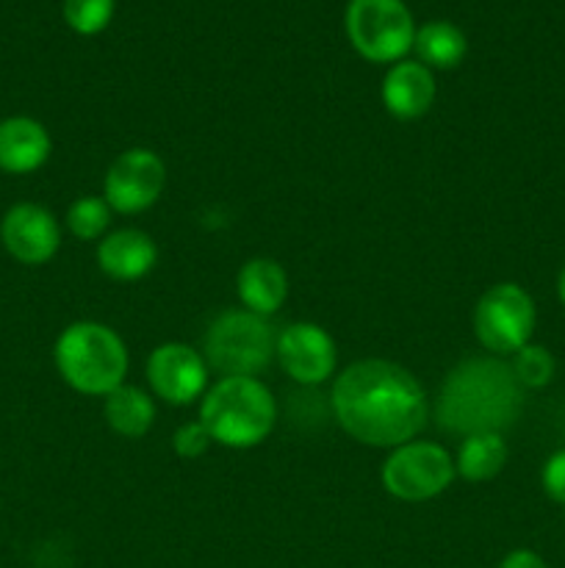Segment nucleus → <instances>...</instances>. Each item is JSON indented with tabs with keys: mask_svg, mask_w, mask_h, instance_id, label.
<instances>
[{
	"mask_svg": "<svg viewBox=\"0 0 565 568\" xmlns=\"http://www.w3.org/2000/svg\"><path fill=\"white\" fill-rule=\"evenodd\" d=\"M338 425L366 447H402L424 430L427 394L421 383L391 361L369 358L347 366L332 383Z\"/></svg>",
	"mask_w": 565,
	"mask_h": 568,
	"instance_id": "obj_1",
	"label": "nucleus"
},
{
	"mask_svg": "<svg viewBox=\"0 0 565 568\" xmlns=\"http://www.w3.org/2000/svg\"><path fill=\"white\" fill-rule=\"evenodd\" d=\"M524 388L510 364L496 358H469L454 366L438 397V422L452 436L502 433L518 419Z\"/></svg>",
	"mask_w": 565,
	"mask_h": 568,
	"instance_id": "obj_2",
	"label": "nucleus"
},
{
	"mask_svg": "<svg viewBox=\"0 0 565 568\" xmlns=\"http://www.w3.org/2000/svg\"><path fill=\"white\" fill-rule=\"evenodd\" d=\"M199 422L222 447L249 449L275 427L277 403L258 377H222L205 392Z\"/></svg>",
	"mask_w": 565,
	"mask_h": 568,
	"instance_id": "obj_3",
	"label": "nucleus"
},
{
	"mask_svg": "<svg viewBox=\"0 0 565 568\" xmlns=\"http://www.w3.org/2000/svg\"><path fill=\"white\" fill-rule=\"evenodd\" d=\"M53 358L66 386L89 397H105L127 375L125 342L100 322H72L64 327L55 338Z\"/></svg>",
	"mask_w": 565,
	"mask_h": 568,
	"instance_id": "obj_4",
	"label": "nucleus"
},
{
	"mask_svg": "<svg viewBox=\"0 0 565 568\" xmlns=\"http://www.w3.org/2000/svg\"><path fill=\"white\" fill-rule=\"evenodd\" d=\"M277 336L266 316L247 308L222 311L205 333V364L222 377H255L271 364Z\"/></svg>",
	"mask_w": 565,
	"mask_h": 568,
	"instance_id": "obj_5",
	"label": "nucleus"
},
{
	"mask_svg": "<svg viewBox=\"0 0 565 568\" xmlns=\"http://www.w3.org/2000/svg\"><path fill=\"white\" fill-rule=\"evenodd\" d=\"M347 37L374 64H397L413 50L415 22L402 0H349Z\"/></svg>",
	"mask_w": 565,
	"mask_h": 568,
	"instance_id": "obj_6",
	"label": "nucleus"
},
{
	"mask_svg": "<svg viewBox=\"0 0 565 568\" xmlns=\"http://www.w3.org/2000/svg\"><path fill=\"white\" fill-rule=\"evenodd\" d=\"M535 320V303L518 283H496L476 303L474 336L487 353L513 355L530 344Z\"/></svg>",
	"mask_w": 565,
	"mask_h": 568,
	"instance_id": "obj_7",
	"label": "nucleus"
},
{
	"mask_svg": "<svg viewBox=\"0 0 565 568\" xmlns=\"http://www.w3.org/2000/svg\"><path fill=\"white\" fill-rule=\"evenodd\" d=\"M454 458L432 442H408L393 447L382 464V486L402 503H427L446 491L454 480Z\"/></svg>",
	"mask_w": 565,
	"mask_h": 568,
	"instance_id": "obj_8",
	"label": "nucleus"
},
{
	"mask_svg": "<svg viewBox=\"0 0 565 568\" xmlns=\"http://www.w3.org/2000/svg\"><path fill=\"white\" fill-rule=\"evenodd\" d=\"M166 186V166L158 153L131 148L111 161L103 181V200L120 214H142L158 203Z\"/></svg>",
	"mask_w": 565,
	"mask_h": 568,
	"instance_id": "obj_9",
	"label": "nucleus"
},
{
	"mask_svg": "<svg viewBox=\"0 0 565 568\" xmlns=\"http://www.w3.org/2000/svg\"><path fill=\"white\" fill-rule=\"evenodd\" d=\"M277 358L286 375L299 386H319L336 372V342L314 322H291L277 336Z\"/></svg>",
	"mask_w": 565,
	"mask_h": 568,
	"instance_id": "obj_10",
	"label": "nucleus"
},
{
	"mask_svg": "<svg viewBox=\"0 0 565 568\" xmlns=\"http://www.w3.org/2000/svg\"><path fill=\"white\" fill-rule=\"evenodd\" d=\"M0 242L17 264L42 266L61 247L59 220L44 205L17 203L0 220Z\"/></svg>",
	"mask_w": 565,
	"mask_h": 568,
	"instance_id": "obj_11",
	"label": "nucleus"
},
{
	"mask_svg": "<svg viewBox=\"0 0 565 568\" xmlns=\"http://www.w3.org/2000/svg\"><path fill=\"white\" fill-rule=\"evenodd\" d=\"M147 381L155 397L170 405H188L208 386V364L188 344H161L147 358Z\"/></svg>",
	"mask_w": 565,
	"mask_h": 568,
	"instance_id": "obj_12",
	"label": "nucleus"
},
{
	"mask_svg": "<svg viewBox=\"0 0 565 568\" xmlns=\"http://www.w3.org/2000/svg\"><path fill=\"white\" fill-rule=\"evenodd\" d=\"M435 75L421 61H397L382 78V103L397 120H419L435 103Z\"/></svg>",
	"mask_w": 565,
	"mask_h": 568,
	"instance_id": "obj_13",
	"label": "nucleus"
},
{
	"mask_svg": "<svg viewBox=\"0 0 565 568\" xmlns=\"http://www.w3.org/2000/svg\"><path fill=\"white\" fill-rule=\"evenodd\" d=\"M48 128L33 116H6L0 120V172L31 175L50 159Z\"/></svg>",
	"mask_w": 565,
	"mask_h": 568,
	"instance_id": "obj_14",
	"label": "nucleus"
},
{
	"mask_svg": "<svg viewBox=\"0 0 565 568\" xmlns=\"http://www.w3.org/2000/svg\"><path fill=\"white\" fill-rule=\"evenodd\" d=\"M158 261V247L153 236L136 227H122L109 233L97 244V266L114 281H138L147 275Z\"/></svg>",
	"mask_w": 565,
	"mask_h": 568,
	"instance_id": "obj_15",
	"label": "nucleus"
},
{
	"mask_svg": "<svg viewBox=\"0 0 565 568\" xmlns=\"http://www.w3.org/2000/svg\"><path fill=\"white\" fill-rule=\"evenodd\" d=\"M236 292L244 308L271 316L288 297L286 270L271 258H249L236 275Z\"/></svg>",
	"mask_w": 565,
	"mask_h": 568,
	"instance_id": "obj_16",
	"label": "nucleus"
},
{
	"mask_svg": "<svg viewBox=\"0 0 565 568\" xmlns=\"http://www.w3.org/2000/svg\"><path fill=\"white\" fill-rule=\"evenodd\" d=\"M105 422L114 433L125 438H142L155 422V405L144 388L122 383L114 392L105 394Z\"/></svg>",
	"mask_w": 565,
	"mask_h": 568,
	"instance_id": "obj_17",
	"label": "nucleus"
},
{
	"mask_svg": "<svg viewBox=\"0 0 565 568\" xmlns=\"http://www.w3.org/2000/svg\"><path fill=\"white\" fill-rule=\"evenodd\" d=\"M507 464V444L502 433H474L460 442L454 471L469 483L493 480Z\"/></svg>",
	"mask_w": 565,
	"mask_h": 568,
	"instance_id": "obj_18",
	"label": "nucleus"
},
{
	"mask_svg": "<svg viewBox=\"0 0 565 568\" xmlns=\"http://www.w3.org/2000/svg\"><path fill=\"white\" fill-rule=\"evenodd\" d=\"M465 33L454 22L432 20L415 28L413 50L419 61L430 70H452L465 59Z\"/></svg>",
	"mask_w": 565,
	"mask_h": 568,
	"instance_id": "obj_19",
	"label": "nucleus"
},
{
	"mask_svg": "<svg viewBox=\"0 0 565 568\" xmlns=\"http://www.w3.org/2000/svg\"><path fill=\"white\" fill-rule=\"evenodd\" d=\"M111 225V209L103 197H78L66 211V227L81 242H94L103 236Z\"/></svg>",
	"mask_w": 565,
	"mask_h": 568,
	"instance_id": "obj_20",
	"label": "nucleus"
},
{
	"mask_svg": "<svg viewBox=\"0 0 565 568\" xmlns=\"http://www.w3.org/2000/svg\"><path fill=\"white\" fill-rule=\"evenodd\" d=\"M510 369H513L521 388H543L552 383L557 364H554V355L546 347H541V344H524L518 353H513Z\"/></svg>",
	"mask_w": 565,
	"mask_h": 568,
	"instance_id": "obj_21",
	"label": "nucleus"
},
{
	"mask_svg": "<svg viewBox=\"0 0 565 568\" xmlns=\"http://www.w3.org/2000/svg\"><path fill=\"white\" fill-rule=\"evenodd\" d=\"M64 20L81 37L105 31L114 17V0H64Z\"/></svg>",
	"mask_w": 565,
	"mask_h": 568,
	"instance_id": "obj_22",
	"label": "nucleus"
},
{
	"mask_svg": "<svg viewBox=\"0 0 565 568\" xmlns=\"http://www.w3.org/2000/svg\"><path fill=\"white\" fill-rule=\"evenodd\" d=\"M210 444H214V438H210V433L205 430L203 422H188V425L177 427L175 438H172L175 453L186 460L203 458V455L208 453Z\"/></svg>",
	"mask_w": 565,
	"mask_h": 568,
	"instance_id": "obj_23",
	"label": "nucleus"
},
{
	"mask_svg": "<svg viewBox=\"0 0 565 568\" xmlns=\"http://www.w3.org/2000/svg\"><path fill=\"white\" fill-rule=\"evenodd\" d=\"M541 483L543 491H546L554 503L565 505V449H557V453L543 464Z\"/></svg>",
	"mask_w": 565,
	"mask_h": 568,
	"instance_id": "obj_24",
	"label": "nucleus"
},
{
	"mask_svg": "<svg viewBox=\"0 0 565 568\" xmlns=\"http://www.w3.org/2000/svg\"><path fill=\"white\" fill-rule=\"evenodd\" d=\"M499 568H548V566L546 560H543L537 552H532V549H513V552L499 564Z\"/></svg>",
	"mask_w": 565,
	"mask_h": 568,
	"instance_id": "obj_25",
	"label": "nucleus"
},
{
	"mask_svg": "<svg viewBox=\"0 0 565 568\" xmlns=\"http://www.w3.org/2000/svg\"><path fill=\"white\" fill-rule=\"evenodd\" d=\"M557 294H559V303L565 305V266H563V272H559V277H557Z\"/></svg>",
	"mask_w": 565,
	"mask_h": 568,
	"instance_id": "obj_26",
	"label": "nucleus"
}]
</instances>
